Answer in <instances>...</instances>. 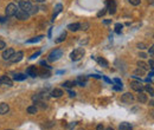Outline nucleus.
Masks as SVG:
<instances>
[{
  "label": "nucleus",
  "instance_id": "a878e982",
  "mask_svg": "<svg viewBox=\"0 0 154 130\" xmlns=\"http://www.w3.org/2000/svg\"><path fill=\"white\" fill-rule=\"evenodd\" d=\"M62 7H63V6H62V4H57V6H56V8H55L56 11H55V13H54V19H55V18L57 17V14H58V13L62 11Z\"/></svg>",
  "mask_w": 154,
  "mask_h": 130
},
{
  "label": "nucleus",
  "instance_id": "6e6552de",
  "mask_svg": "<svg viewBox=\"0 0 154 130\" xmlns=\"http://www.w3.org/2000/svg\"><path fill=\"white\" fill-rule=\"evenodd\" d=\"M26 75L27 76H31V77H37L38 76V70H37V67L36 66H30V67H27Z\"/></svg>",
  "mask_w": 154,
  "mask_h": 130
},
{
  "label": "nucleus",
  "instance_id": "0eeeda50",
  "mask_svg": "<svg viewBox=\"0 0 154 130\" xmlns=\"http://www.w3.org/2000/svg\"><path fill=\"white\" fill-rule=\"evenodd\" d=\"M23 56H24V53L22 52V51H18V52H14L13 53V56L10 58V60L12 62V63H18V62H20L22 59H23Z\"/></svg>",
  "mask_w": 154,
  "mask_h": 130
},
{
  "label": "nucleus",
  "instance_id": "ddd939ff",
  "mask_svg": "<svg viewBox=\"0 0 154 130\" xmlns=\"http://www.w3.org/2000/svg\"><path fill=\"white\" fill-rule=\"evenodd\" d=\"M121 101L123 102V103H130V102H133L134 101V97H133V95L132 94H125L122 97H121Z\"/></svg>",
  "mask_w": 154,
  "mask_h": 130
},
{
  "label": "nucleus",
  "instance_id": "58836bf2",
  "mask_svg": "<svg viewBox=\"0 0 154 130\" xmlns=\"http://www.w3.org/2000/svg\"><path fill=\"white\" fill-rule=\"evenodd\" d=\"M96 130H105V128H103V125H102V124H100V125L96 127Z\"/></svg>",
  "mask_w": 154,
  "mask_h": 130
},
{
  "label": "nucleus",
  "instance_id": "f704fd0d",
  "mask_svg": "<svg viewBox=\"0 0 154 130\" xmlns=\"http://www.w3.org/2000/svg\"><path fill=\"white\" fill-rule=\"evenodd\" d=\"M4 47H6V44H5V42L0 40V50H3Z\"/></svg>",
  "mask_w": 154,
  "mask_h": 130
},
{
  "label": "nucleus",
  "instance_id": "2f4dec72",
  "mask_svg": "<svg viewBox=\"0 0 154 130\" xmlns=\"http://www.w3.org/2000/svg\"><path fill=\"white\" fill-rule=\"evenodd\" d=\"M128 1H129L132 5H134V6H138V5L140 4L141 0H128Z\"/></svg>",
  "mask_w": 154,
  "mask_h": 130
},
{
  "label": "nucleus",
  "instance_id": "a19ab883",
  "mask_svg": "<svg viewBox=\"0 0 154 130\" xmlns=\"http://www.w3.org/2000/svg\"><path fill=\"white\" fill-rule=\"evenodd\" d=\"M5 20H6L5 17H0V23H5Z\"/></svg>",
  "mask_w": 154,
  "mask_h": 130
},
{
  "label": "nucleus",
  "instance_id": "6ab92c4d",
  "mask_svg": "<svg viewBox=\"0 0 154 130\" xmlns=\"http://www.w3.org/2000/svg\"><path fill=\"white\" fill-rule=\"evenodd\" d=\"M68 29H69L70 31H77V30H79V24L78 23H74V24H69L68 25Z\"/></svg>",
  "mask_w": 154,
  "mask_h": 130
},
{
  "label": "nucleus",
  "instance_id": "f3484780",
  "mask_svg": "<svg viewBox=\"0 0 154 130\" xmlns=\"http://www.w3.org/2000/svg\"><path fill=\"white\" fill-rule=\"evenodd\" d=\"M44 38V35H38V37H35V38H32V39H29L26 43L27 44H33V43H38V42H40L42 39Z\"/></svg>",
  "mask_w": 154,
  "mask_h": 130
},
{
  "label": "nucleus",
  "instance_id": "7ed1b4c3",
  "mask_svg": "<svg viewBox=\"0 0 154 130\" xmlns=\"http://www.w3.org/2000/svg\"><path fill=\"white\" fill-rule=\"evenodd\" d=\"M5 13H6V17H12V15H15L17 13V6L14 4H8L6 10H5Z\"/></svg>",
  "mask_w": 154,
  "mask_h": 130
},
{
  "label": "nucleus",
  "instance_id": "aec40b11",
  "mask_svg": "<svg viewBox=\"0 0 154 130\" xmlns=\"http://www.w3.org/2000/svg\"><path fill=\"white\" fill-rule=\"evenodd\" d=\"M65 38H66V32H63V33L58 37V38L55 39V43H62V42L65 40Z\"/></svg>",
  "mask_w": 154,
  "mask_h": 130
},
{
  "label": "nucleus",
  "instance_id": "4c0bfd02",
  "mask_svg": "<svg viewBox=\"0 0 154 130\" xmlns=\"http://www.w3.org/2000/svg\"><path fill=\"white\" fill-rule=\"evenodd\" d=\"M40 54V51H38V52H36L35 54H32V57H31V59H35L36 57H37V56H39Z\"/></svg>",
  "mask_w": 154,
  "mask_h": 130
},
{
  "label": "nucleus",
  "instance_id": "cd10ccee",
  "mask_svg": "<svg viewBox=\"0 0 154 130\" xmlns=\"http://www.w3.org/2000/svg\"><path fill=\"white\" fill-rule=\"evenodd\" d=\"M122 27H123V26H122V24H116V25H115V32L120 34V33H121Z\"/></svg>",
  "mask_w": 154,
  "mask_h": 130
},
{
  "label": "nucleus",
  "instance_id": "5701e85b",
  "mask_svg": "<svg viewBox=\"0 0 154 130\" xmlns=\"http://www.w3.org/2000/svg\"><path fill=\"white\" fill-rule=\"evenodd\" d=\"M97 63H98L101 66H103V67H107V66H108V62H107L105 58H97Z\"/></svg>",
  "mask_w": 154,
  "mask_h": 130
},
{
  "label": "nucleus",
  "instance_id": "dca6fc26",
  "mask_svg": "<svg viewBox=\"0 0 154 130\" xmlns=\"http://www.w3.org/2000/svg\"><path fill=\"white\" fill-rule=\"evenodd\" d=\"M62 95H64V94H63V91H62L61 89H54L52 91H51V96H52V97L58 98V97H61Z\"/></svg>",
  "mask_w": 154,
  "mask_h": 130
},
{
  "label": "nucleus",
  "instance_id": "c03bdc74",
  "mask_svg": "<svg viewBox=\"0 0 154 130\" xmlns=\"http://www.w3.org/2000/svg\"><path fill=\"white\" fill-rule=\"evenodd\" d=\"M153 52H154V49H153V46H152V47L149 49V53H151V54H153Z\"/></svg>",
  "mask_w": 154,
  "mask_h": 130
},
{
  "label": "nucleus",
  "instance_id": "c756f323",
  "mask_svg": "<svg viewBox=\"0 0 154 130\" xmlns=\"http://www.w3.org/2000/svg\"><path fill=\"white\" fill-rule=\"evenodd\" d=\"M89 27V24L88 23H83V24H79V30H87Z\"/></svg>",
  "mask_w": 154,
  "mask_h": 130
},
{
  "label": "nucleus",
  "instance_id": "4468645a",
  "mask_svg": "<svg viewBox=\"0 0 154 130\" xmlns=\"http://www.w3.org/2000/svg\"><path fill=\"white\" fill-rule=\"evenodd\" d=\"M108 10H109V13L110 14H114L116 12V3L114 0H109L108 3Z\"/></svg>",
  "mask_w": 154,
  "mask_h": 130
},
{
  "label": "nucleus",
  "instance_id": "72a5a7b5",
  "mask_svg": "<svg viewBox=\"0 0 154 130\" xmlns=\"http://www.w3.org/2000/svg\"><path fill=\"white\" fill-rule=\"evenodd\" d=\"M114 83H116L117 85H120V86H122V82H121V79H118V78H115L114 81H113Z\"/></svg>",
  "mask_w": 154,
  "mask_h": 130
},
{
  "label": "nucleus",
  "instance_id": "1a4fd4ad",
  "mask_svg": "<svg viewBox=\"0 0 154 130\" xmlns=\"http://www.w3.org/2000/svg\"><path fill=\"white\" fill-rule=\"evenodd\" d=\"M0 85H7V86H12L13 85V82L10 77L7 76H3L0 77Z\"/></svg>",
  "mask_w": 154,
  "mask_h": 130
},
{
  "label": "nucleus",
  "instance_id": "9d476101",
  "mask_svg": "<svg viewBox=\"0 0 154 130\" xmlns=\"http://www.w3.org/2000/svg\"><path fill=\"white\" fill-rule=\"evenodd\" d=\"M87 82H88V76H78L76 79V84L79 86H85Z\"/></svg>",
  "mask_w": 154,
  "mask_h": 130
},
{
  "label": "nucleus",
  "instance_id": "79ce46f5",
  "mask_svg": "<svg viewBox=\"0 0 154 130\" xmlns=\"http://www.w3.org/2000/svg\"><path fill=\"white\" fill-rule=\"evenodd\" d=\"M103 79H105V81H106L107 83H111V81H110L109 78H107V77H105V76H103Z\"/></svg>",
  "mask_w": 154,
  "mask_h": 130
},
{
  "label": "nucleus",
  "instance_id": "bb28decb",
  "mask_svg": "<svg viewBox=\"0 0 154 130\" xmlns=\"http://www.w3.org/2000/svg\"><path fill=\"white\" fill-rule=\"evenodd\" d=\"M138 66L141 70H148V65L146 63H144V62H138Z\"/></svg>",
  "mask_w": 154,
  "mask_h": 130
},
{
  "label": "nucleus",
  "instance_id": "09e8293b",
  "mask_svg": "<svg viewBox=\"0 0 154 130\" xmlns=\"http://www.w3.org/2000/svg\"><path fill=\"white\" fill-rule=\"evenodd\" d=\"M7 130H11V129H7Z\"/></svg>",
  "mask_w": 154,
  "mask_h": 130
},
{
  "label": "nucleus",
  "instance_id": "39448f33",
  "mask_svg": "<svg viewBox=\"0 0 154 130\" xmlns=\"http://www.w3.org/2000/svg\"><path fill=\"white\" fill-rule=\"evenodd\" d=\"M130 88L133 89V90H135V91H142L144 90V85H142V83L140 82V81H133V82H130Z\"/></svg>",
  "mask_w": 154,
  "mask_h": 130
},
{
  "label": "nucleus",
  "instance_id": "2eb2a0df",
  "mask_svg": "<svg viewBox=\"0 0 154 130\" xmlns=\"http://www.w3.org/2000/svg\"><path fill=\"white\" fill-rule=\"evenodd\" d=\"M118 130H133V127L128 122H122L118 125Z\"/></svg>",
  "mask_w": 154,
  "mask_h": 130
},
{
  "label": "nucleus",
  "instance_id": "37998d69",
  "mask_svg": "<svg viewBox=\"0 0 154 130\" xmlns=\"http://www.w3.org/2000/svg\"><path fill=\"white\" fill-rule=\"evenodd\" d=\"M138 46H139V49H145V45L144 44H139Z\"/></svg>",
  "mask_w": 154,
  "mask_h": 130
},
{
  "label": "nucleus",
  "instance_id": "ea45409f",
  "mask_svg": "<svg viewBox=\"0 0 154 130\" xmlns=\"http://www.w3.org/2000/svg\"><path fill=\"white\" fill-rule=\"evenodd\" d=\"M153 65H154V62H153V59H151V60H149V66H151L152 70H153Z\"/></svg>",
  "mask_w": 154,
  "mask_h": 130
},
{
  "label": "nucleus",
  "instance_id": "412c9836",
  "mask_svg": "<svg viewBox=\"0 0 154 130\" xmlns=\"http://www.w3.org/2000/svg\"><path fill=\"white\" fill-rule=\"evenodd\" d=\"M75 85H76V82H72V81H66V82L63 83V86L64 88H68V89H70V88H72Z\"/></svg>",
  "mask_w": 154,
  "mask_h": 130
},
{
  "label": "nucleus",
  "instance_id": "9b49d317",
  "mask_svg": "<svg viewBox=\"0 0 154 130\" xmlns=\"http://www.w3.org/2000/svg\"><path fill=\"white\" fill-rule=\"evenodd\" d=\"M13 53H14V50L13 49H7V50H5L4 52H3V58L5 59V60H10V58L13 56Z\"/></svg>",
  "mask_w": 154,
  "mask_h": 130
},
{
  "label": "nucleus",
  "instance_id": "49530a36",
  "mask_svg": "<svg viewBox=\"0 0 154 130\" xmlns=\"http://www.w3.org/2000/svg\"><path fill=\"white\" fill-rule=\"evenodd\" d=\"M106 130H114V129H113V128H107Z\"/></svg>",
  "mask_w": 154,
  "mask_h": 130
},
{
  "label": "nucleus",
  "instance_id": "a211bd4d",
  "mask_svg": "<svg viewBox=\"0 0 154 130\" xmlns=\"http://www.w3.org/2000/svg\"><path fill=\"white\" fill-rule=\"evenodd\" d=\"M37 111H38V109H37L36 105H31V106L27 108V113H29L30 115H35V114H37Z\"/></svg>",
  "mask_w": 154,
  "mask_h": 130
},
{
  "label": "nucleus",
  "instance_id": "f257e3e1",
  "mask_svg": "<svg viewBox=\"0 0 154 130\" xmlns=\"http://www.w3.org/2000/svg\"><path fill=\"white\" fill-rule=\"evenodd\" d=\"M62 56H63V51L61 49H55L50 52L47 59H49V62H56L62 57Z\"/></svg>",
  "mask_w": 154,
  "mask_h": 130
},
{
  "label": "nucleus",
  "instance_id": "e433bc0d",
  "mask_svg": "<svg viewBox=\"0 0 154 130\" xmlns=\"http://www.w3.org/2000/svg\"><path fill=\"white\" fill-rule=\"evenodd\" d=\"M105 14H106V11L102 10V11H100V12L97 13V17H102V15H105Z\"/></svg>",
  "mask_w": 154,
  "mask_h": 130
},
{
  "label": "nucleus",
  "instance_id": "8fccbe9b",
  "mask_svg": "<svg viewBox=\"0 0 154 130\" xmlns=\"http://www.w3.org/2000/svg\"><path fill=\"white\" fill-rule=\"evenodd\" d=\"M17 1H19V0H17Z\"/></svg>",
  "mask_w": 154,
  "mask_h": 130
},
{
  "label": "nucleus",
  "instance_id": "b1692460",
  "mask_svg": "<svg viewBox=\"0 0 154 130\" xmlns=\"http://www.w3.org/2000/svg\"><path fill=\"white\" fill-rule=\"evenodd\" d=\"M139 101H140V103H146L147 102V96L144 94V92H141L140 91V95H139Z\"/></svg>",
  "mask_w": 154,
  "mask_h": 130
},
{
  "label": "nucleus",
  "instance_id": "f8f14e48",
  "mask_svg": "<svg viewBox=\"0 0 154 130\" xmlns=\"http://www.w3.org/2000/svg\"><path fill=\"white\" fill-rule=\"evenodd\" d=\"M10 106L7 103H0V115H5L8 113Z\"/></svg>",
  "mask_w": 154,
  "mask_h": 130
},
{
  "label": "nucleus",
  "instance_id": "a18cd8bd",
  "mask_svg": "<svg viewBox=\"0 0 154 130\" xmlns=\"http://www.w3.org/2000/svg\"><path fill=\"white\" fill-rule=\"evenodd\" d=\"M37 3H42V1H44V0H36Z\"/></svg>",
  "mask_w": 154,
  "mask_h": 130
},
{
  "label": "nucleus",
  "instance_id": "393cba45",
  "mask_svg": "<svg viewBox=\"0 0 154 130\" xmlns=\"http://www.w3.org/2000/svg\"><path fill=\"white\" fill-rule=\"evenodd\" d=\"M38 75H40L43 78H49L50 77V72L45 71V70H42V71H38Z\"/></svg>",
  "mask_w": 154,
  "mask_h": 130
},
{
  "label": "nucleus",
  "instance_id": "4be33fe9",
  "mask_svg": "<svg viewBox=\"0 0 154 130\" xmlns=\"http://www.w3.org/2000/svg\"><path fill=\"white\" fill-rule=\"evenodd\" d=\"M26 77L27 76H25L24 73H17V75L14 76V81H17V82H18V81H24V79H26Z\"/></svg>",
  "mask_w": 154,
  "mask_h": 130
},
{
  "label": "nucleus",
  "instance_id": "20e7f679",
  "mask_svg": "<svg viewBox=\"0 0 154 130\" xmlns=\"http://www.w3.org/2000/svg\"><path fill=\"white\" fill-rule=\"evenodd\" d=\"M32 6H33V5H32L30 1H26V0H23V1L19 3V7H20V10H23V11H25V12H27V13H30Z\"/></svg>",
  "mask_w": 154,
  "mask_h": 130
},
{
  "label": "nucleus",
  "instance_id": "f03ea898",
  "mask_svg": "<svg viewBox=\"0 0 154 130\" xmlns=\"http://www.w3.org/2000/svg\"><path fill=\"white\" fill-rule=\"evenodd\" d=\"M84 56V50L83 49H76V50H74L71 53H70V58H71V60H74V62H77V60H79V59H82V57Z\"/></svg>",
  "mask_w": 154,
  "mask_h": 130
},
{
  "label": "nucleus",
  "instance_id": "7c9ffc66",
  "mask_svg": "<svg viewBox=\"0 0 154 130\" xmlns=\"http://www.w3.org/2000/svg\"><path fill=\"white\" fill-rule=\"evenodd\" d=\"M144 89H146V90L149 92V95H151V96H153V94H154V92H153V88H152V86H149V85H146Z\"/></svg>",
  "mask_w": 154,
  "mask_h": 130
},
{
  "label": "nucleus",
  "instance_id": "423d86ee",
  "mask_svg": "<svg viewBox=\"0 0 154 130\" xmlns=\"http://www.w3.org/2000/svg\"><path fill=\"white\" fill-rule=\"evenodd\" d=\"M15 15H17V19H19V20H27L29 17H30V14L27 12L23 11V10H18L15 13Z\"/></svg>",
  "mask_w": 154,
  "mask_h": 130
},
{
  "label": "nucleus",
  "instance_id": "c9c22d12",
  "mask_svg": "<svg viewBox=\"0 0 154 130\" xmlns=\"http://www.w3.org/2000/svg\"><path fill=\"white\" fill-rule=\"evenodd\" d=\"M68 94H69L70 97H75L76 96V92L75 91H68Z\"/></svg>",
  "mask_w": 154,
  "mask_h": 130
},
{
  "label": "nucleus",
  "instance_id": "473e14b6",
  "mask_svg": "<svg viewBox=\"0 0 154 130\" xmlns=\"http://www.w3.org/2000/svg\"><path fill=\"white\" fill-rule=\"evenodd\" d=\"M144 70H141V69H139V70H136L135 72H134V76H136V75H140V76H144Z\"/></svg>",
  "mask_w": 154,
  "mask_h": 130
},
{
  "label": "nucleus",
  "instance_id": "c85d7f7f",
  "mask_svg": "<svg viewBox=\"0 0 154 130\" xmlns=\"http://www.w3.org/2000/svg\"><path fill=\"white\" fill-rule=\"evenodd\" d=\"M38 6H32V8H31V11H30V13L29 14H35V13H37L38 12Z\"/></svg>",
  "mask_w": 154,
  "mask_h": 130
},
{
  "label": "nucleus",
  "instance_id": "de8ad7c7",
  "mask_svg": "<svg viewBox=\"0 0 154 130\" xmlns=\"http://www.w3.org/2000/svg\"><path fill=\"white\" fill-rule=\"evenodd\" d=\"M79 130H84V129H79Z\"/></svg>",
  "mask_w": 154,
  "mask_h": 130
}]
</instances>
